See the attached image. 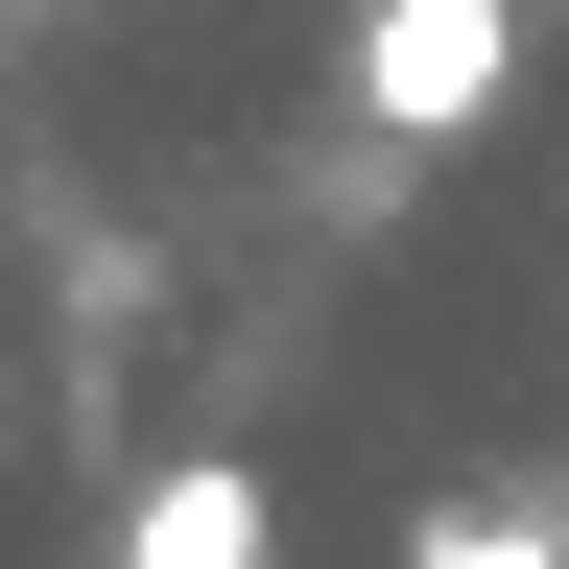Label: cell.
<instances>
[{
    "instance_id": "cell-1",
    "label": "cell",
    "mask_w": 569,
    "mask_h": 569,
    "mask_svg": "<svg viewBox=\"0 0 569 569\" xmlns=\"http://www.w3.org/2000/svg\"><path fill=\"white\" fill-rule=\"evenodd\" d=\"M356 119L380 142H475L498 96H522V0H356Z\"/></svg>"
},
{
    "instance_id": "cell-2",
    "label": "cell",
    "mask_w": 569,
    "mask_h": 569,
    "mask_svg": "<svg viewBox=\"0 0 569 569\" xmlns=\"http://www.w3.org/2000/svg\"><path fill=\"white\" fill-rule=\"evenodd\" d=\"M119 569H284V498H261V451H167L119 498Z\"/></svg>"
},
{
    "instance_id": "cell-3",
    "label": "cell",
    "mask_w": 569,
    "mask_h": 569,
    "mask_svg": "<svg viewBox=\"0 0 569 569\" xmlns=\"http://www.w3.org/2000/svg\"><path fill=\"white\" fill-rule=\"evenodd\" d=\"M427 569H546V522H498V498H427Z\"/></svg>"
}]
</instances>
